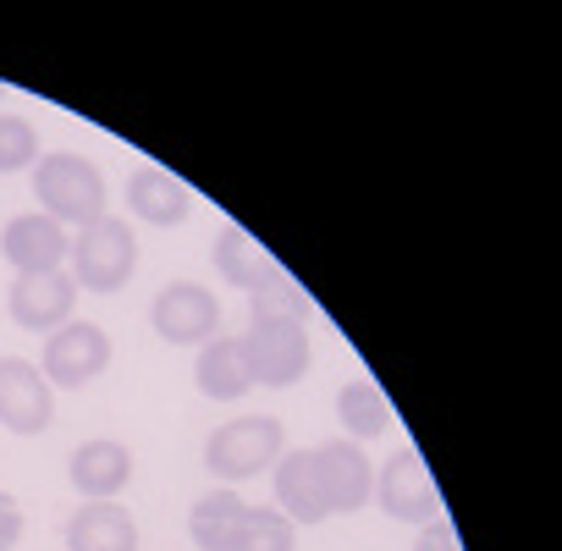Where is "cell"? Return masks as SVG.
Masks as SVG:
<instances>
[{
	"instance_id": "obj_1",
	"label": "cell",
	"mask_w": 562,
	"mask_h": 551,
	"mask_svg": "<svg viewBox=\"0 0 562 551\" xmlns=\"http://www.w3.org/2000/svg\"><path fill=\"white\" fill-rule=\"evenodd\" d=\"M34 193H40V210H45L50 221L78 226V232H83L89 221L111 215V210H105V177H100V166L83 160V155H72V149L40 155V166H34Z\"/></svg>"
},
{
	"instance_id": "obj_2",
	"label": "cell",
	"mask_w": 562,
	"mask_h": 551,
	"mask_svg": "<svg viewBox=\"0 0 562 551\" xmlns=\"http://www.w3.org/2000/svg\"><path fill=\"white\" fill-rule=\"evenodd\" d=\"M72 282L83 293H122L138 270V237L127 221L116 215H100L89 221L83 232H72Z\"/></svg>"
},
{
	"instance_id": "obj_3",
	"label": "cell",
	"mask_w": 562,
	"mask_h": 551,
	"mask_svg": "<svg viewBox=\"0 0 562 551\" xmlns=\"http://www.w3.org/2000/svg\"><path fill=\"white\" fill-rule=\"evenodd\" d=\"M237 348H243V364H248V381L254 386H293L315 364V348H310L304 321H276V315L248 321V331L237 337Z\"/></svg>"
},
{
	"instance_id": "obj_4",
	"label": "cell",
	"mask_w": 562,
	"mask_h": 551,
	"mask_svg": "<svg viewBox=\"0 0 562 551\" xmlns=\"http://www.w3.org/2000/svg\"><path fill=\"white\" fill-rule=\"evenodd\" d=\"M281 452H288V436H281V419H270V414H248V419H232V425H221L210 441H204V469L215 474V480H226V485H237V480H254V474H265Z\"/></svg>"
},
{
	"instance_id": "obj_5",
	"label": "cell",
	"mask_w": 562,
	"mask_h": 551,
	"mask_svg": "<svg viewBox=\"0 0 562 551\" xmlns=\"http://www.w3.org/2000/svg\"><path fill=\"white\" fill-rule=\"evenodd\" d=\"M105 370H111V337H105L94 321H67L61 331H50L45 359H40V375H45L50 386L78 392V386L100 381Z\"/></svg>"
},
{
	"instance_id": "obj_6",
	"label": "cell",
	"mask_w": 562,
	"mask_h": 551,
	"mask_svg": "<svg viewBox=\"0 0 562 551\" xmlns=\"http://www.w3.org/2000/svg\"><path fill=\"white\" fill-rule=\"evenodd\" d=\"M370 496H381L386 518H403V524L441 518V491H436V474H430V463H425L419 447H397L386 458V469H381V480H375Z\"/></svg>"
},
{
	"instance_id": "obj_7",
	"label": "cell",
	"mask_w": 562,
	"mask_h": 551,
	"mask_svg": "<svg viewBox=\"0 0 562 551\" xmlns=\"http://www.w3.org/2000/svg\"><path fill=\"white\" fill-rule=\"evenodd\" d=\"M149 321L160 331V342L171 348H204L221 326V304L204 282H166L149 304Z\"/></svg>"
},
{
	"instance_id": "obj_8",
	"label": "cell",
	"mask_w": 562,
	"mask_h": 551,
	"mask_svg": "<svg viewBox=\"0 0 562 551\" xmlns=\"http://www.w3.org/2000/svg\"><path fill=\"white\" fill-rule=\"evenodd\" d=\"M56 419V386L29 359H0V425L12 436H45Z\"/></svg>"
},
{
	"instance_id": "obj_9",
	"label": "cell",
	"mask_w": 562,
	"mask_h": 551,
	"mask_svg": "<svg viewBox=\"0 0 562 551\" xmlns=\"http://www.w3.org/2000/svg\"><path fill=\"white\" fill-rule=\"evenodd\" d=\"M0 254L18 276H45V270H67V254H72V232L61 221H50L45 210H29V215H12L7 232H0Z\"/></svg>"
},
{
	"instance_id": "obj_10",
	"label": "cell",
	"mask_w": 562,
	"mask_h": 551,
	"mask_svg": "<svg viewBox=\"0 0 562 551\" xmlns=\"http://www.w3.org/2000/svg\"><path fill=\"white\" fill-rule=\"evenodd\" d=\"M276 474V513L293 518V524H326L331 518V502H326V485H321V469H315V447H293L270 463Z\"/></svg>"
},
{
	"instance_id": "obj_11",
	"label": "cell",
	"mask_w": 562,
	"mask_h": 551,
	"mask_svg": "<svg viewBox=\"0 0 562 551\" xmlns=\"http://www.w3.org/2000/svg\"><path fill=\"white\" fill-rule=\"evenodd\" d=\"M12 321L23 331H61L72 321V304H78V282L67 270H45V276H18L12 282Z\"/></svg>"
},
{
	"instance_id": "obj_12",
	"label": "cell",
	"mask_w": 562,
	"mask_h": 551,
	"mask_svg": "<svg viewBox=\"0 0 562 551\" xmlns=\"http://www.w3.org/2000/svg\"><path fill=\"white\" fill-rule=\"evenodd\" d=\"M315 469H321L331 513H359L370 502V491H375V463L364 458L359 441H321L315 447Z\"/></svg>"
},
{
	"instance_id": "obj_13",
	"label": "cell",
	"mask_w": 562,
	"mask_h": 551,
	"mask_svg": "<svg viewBox=\"0 0 562 551\" xmlns=\"http://www.w3.org/2000/svg\"><path fill=\"white\" fill-rule=\"evenodd\" d=\"M67 480L89 496V502H116L133 480V452L116 436H94L67 458Z\"/></svg>"
},
{
	"instance_id": "obj_14",
	"label": "cell",
	"mask_w": 562,
	"mask_h": 551,
	"mask_svg": "<svg viewBox=\"0 0 562 551\" xmlns=\"http://www.w3.org/2000/svg\"><path fill=\"white\" fill-rule=\"evenodd\" d=\"M215 270H221L226 288H237L248 299L265 293L276 276H281V265L270 259V248L259 237H248L243 226H221V237H215Z\"/></svg>"
},
{
	"instance_id": "obj_15",
	"label": "cell",
	"mask_w": 562,
	"mask_h": 551,
	"mask_svg": "<svg viewBox=\"0 0 562 551\" xmlns=\"http://www.w3.org/2000/svg\"><path fill=\"white\" fill-rule=\"evenodd\" d=\"M127 210L149 226H182L188 210H193V193L177 171H160V166H138L127 177Z\"/></svg>"
},
{
	"instance_id": "obj_16",
	"label": "cell",
	"mask_w": 562,
	"mask_h": 551,
	"mask_svg": "<svg viewBox=\"0 0 562 551\" xmlns=\"http://www.w3.org/2000/svg\"><path fill=\"white\" fill-rule=\"evenodd\" d=\"M67 551H138V518L122 502H83L67 518Z\"/></svg>"
},
{
	"instance_id": "obj_17",
	"label": "cell",
	"mask_w": 562,
	"mask_h": 551,
	"mask_svg": "<svg viewBox=\"0 0 562 551\" xmlns=\"http://www.w3.org/2000/svg\"><path fill=\"white\" fill-rule=\"evenodd\" d=\"M193 381H199V392H204L210 403H237V397H248L254 381H248V364H243L237 337H210V342L199 348Z\"/></svg>"
},
{
	"instance_id": "obj_18",
	"label": "cell",
	"mask_w": 562,
	"mask_h": 551,
	"mask_svg": "<svg viewBox=\"0 0 562 551\" xmlns=\"http://www.w3.org/2000/svg\"><path fill=\"white\" fill-rule=\"evenodd\" d=\"M243 513H248V502H243L232 485L199 496V502L188 507V535H193V546H199V551H232Z\"/></svg>"
},
{
	"instance_id": "obj_19",
	"label": "cell",
	"mask_w": 562,
	"mask_h": 551,
	"mask_svg": "<svg viewBox=\"0 0 562 551\" xmlns=\"http://www.w3.org/2000/svg\"><path fill=\"white\" fill-rule=\"evenodd\" d=\"M337 419H342V430H353L348 441H370V436H386L392 430V403L381 397V386L353 381V386L337 392Z\"/></svg>"
},
{
	"instance_id": "obj_20",
	"label": "cell",
	"mask_w": 562,
	"mask_h": 551,
	"mask_svg": "<svg viewBox=\"0 0 562 551\" xmlns=\"http://www.w3.org/2000/svg\"><path fill=\"white\" fill-rule=\"evenodd\" d=\"M232 551H299V524L281 518L276 507H248Z\"/></svg>"
},
{
	"instance_id": "obj_21",
	"label": "cell",
	"mask_w": 562,
	"mask_h": 551,
	"mask_svg": "<svg viewBox=\"0 0 562 551\" xmlns=\"http://www.w3.org/2000/svg\"><path fill=\"white\" fill-rule=\"evenodd\" d=\"M248 310H254V321H265V315H276V321H310V315H315L310 293L293 282L288 270H281L265 293H254V299H248Z\"/></svg>"
},
{
	"instance_id": "obj_22",
	"label": "cell",
	"mask_w": 562,
	"mask_h": 551,
	"mask_svg": "<svg viewBox=\"0 0 562 551\" xmlns=\"http://www.w3.org/2000/svg\"><path fill=\"white\" fill-rule=\"evenodd\" d=\"M40 166V133L29 116H0V177Z\"/></svg>"
},
{
	"instance_id": "obj_23",
	"label": "cell",
	"mask_w": 562,
	"mask_h": 551,
	"mask_svg": "<svg viewBox=\"0 0 562 551\" xmlns=\"http://www.w3.org/2000/svg\"><path fill=\"white\" fill-rule=\"evenodd\" d=\"M414 551H463V540H458L452 518H430V524H419V540H414Z\"/></svg>"
},
{
	"instance_id": "obj_24",
	"label": "cell",
	"mask_w": 562,
	"mask_h": 551,
	"mask_svg": "<svg viewBox=\"0 0 562 551\" xmlns=\"http://www.w3.org/2000/svg\"><path fill=\"white\" fill-rule=\"evenodd\" d=\"M18 540H23V507H18V496L0 491V551H12Z\"/></svg>"
},
{
	"instance_id": "obj_25",
	"label": "cell",
	"mask_w": 562,
	"mask_h": 551,
	"mask_svg": "<svg viewBox=\"0 0 562 551\" xmlns=\"http://www.w3.org/2000/svg\"><path fill=\"white\" fill-rule=\"evenodd\" d=\"M0 94H7V89H0Z\"/></svg>"
}]
</instances>
